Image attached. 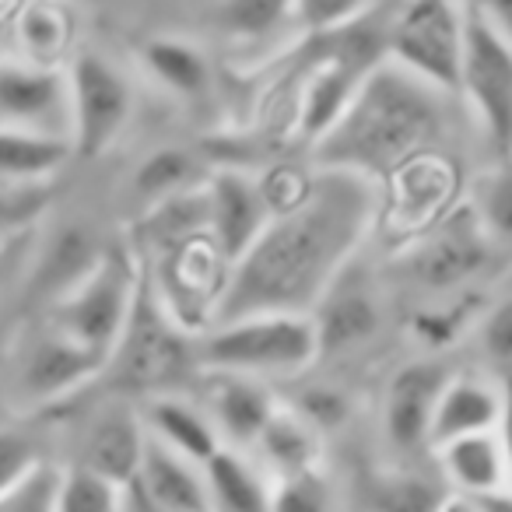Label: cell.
Here are the masks:
<instances>
[{
    "label": "cell",
    "mask_w": 512,
    "mask_h": 512,
    "mask_svg": "<svg viewBox=\"0 0 512 512\" xmlns=\"http://www.w3.org/2000/svg\"><path fill=\"white\" fill-rule=\"evenodd\" d=\"M144 439H148V432H144L141 411H134L123 400L120 404H106L88 421L78 467H88L99 477H106V481L130 488L144 453Z\"/></svg>",
    "instance_id": "cell-20"
},
{
    "label": "cell",
    "mask_w": 512,
    "mask_h": 512,
    "mask_svg": "<svg viewBox=\"0 0 512 512\" xmlns=\"http://www.w3.org/2000/svg\"><path fill=\"white\" fill-rule=\"evenodd\" d=\"M99 239H92V232L81 225H67L46 242L43 256L36 267V288L43 295V302L60 299L64 292H71L81 278L95 267V260L102 256Z\"/></svg>",
    "instance_id": "cell-27"
},
{
    "label": "cell",
    "mask_w": 512,
    "mask_h": 512,
    "mask_svg": "<svg viewBox=\"0 0 512 512\" xmlns=\"http://www.w3.org/2000/svg\"><path fill=\"white\" fill-rule=\"evenodd\" d=\"M439 467L456 495L488 498L509 491V442L505 432H474L435 446Z\"/></svg>",
    "instance_id": "cell-22"
},
{
    "label": "cell",
    "mask_w": 512,
    "mask_h": 512,
    "mask_svg": "<svg viewBox=\"0 0 512 512\" xmlns=\"http://www.w3.org/2000/svg\"><path fill=\"white\" fill-rule=\"evenodd\" d=\"M137 267L162 313L186 337H200L211 327L232 274V260L221 253L211 232H197L148 256H137Z\"/></svg>",
    "instance_id": "cell-5"
},
{
    "label": "cell",
    "mask_w": 512,
    "mask_h": 512,
    "mask_svg": "<svg viewBox=\"0 0 512 512\" xmlns=\"http://www.w3.org/2000/svg\"><path fill=\"white\" fill-rule=\"evenodd\" d=\"M67 78V141L81 158H99L127 130L134 113V88L127 74L102 53H74L64 64Z\"/></svg>",
    "instance_id": "cell-9"
},
{
    "label": "cell",
    "mask_w": 512,
    "mask_h": 512,
    "mask_svg": "<svg viewBox=\"0 0 512 512\" xmlns=\"http://www.w3.org/2000/svg\"><path fill=\"white\" fill-rule=\"evenodd\" d=\"M141 64L165 92L179 95V99H200L211 88V60L204 57L200 46L186 43V39H148L141 50Z\"/></svg>",
    "instance_id": "cell-28"
},
{
    "label": "cell",
    "mask_w": 512,
    "mask_h": 512,
    "mask_svg": "<svg viewBox=\"0 0 512 512\" xmlns=\"http://www.w3.org/2000/svg\"><path fill=\"white\" fill-rule=\"evenodd\" d=\"M456 95L470 106L474 120L481 123L484 137L498 151L509 148L512 134V43L509 29L495 25L488 15L467 4L463 25V57Z\"/></svg>",
    "instance_id": "cell-10"
},
{
    "label": "cell",
    "mask_w": 512,
    "mask_h": 512,
    "mask_svg": "<svg viewBox=\"0 0 512 512\" xmlns=\"http://www.w3.org/2000/svg\"><path fill=\"white\" fill-rule=\"evenodd\" d=\"M320 39L327 43V53L316 57L299 78V95L292 106V130L309 144L327 134L330 123L348 106L362 74L379 60L358 39H348V43H330V36Z\"/></svg>",
    "instance_id": "cell-12"
},
{
    "label": "cell",
    "mask_w": 512,
    "mask_h": 512,
    "mask_svg": "<svg viewBox=\"0 0 512 512\" xmlns=\"http://www.w3.org/2000/svg\"><path fill=\"white\" fill-rule=\"evenodd\" d=\"M123 505H127V488L78 463L67 470L60 467L53 512H123Z\"/></svg>",
    "instance_id": "cell-32"
},
{
    "label": "cell",
    "mask_w": 512,
    "mask_h": 512,
    "mask_svg": "<svg viewBox=\"0 0 512 512\" xmlns=\"http://www.w3.org/2000/svg\"><path fill=\"white\" fill-rule=\"evenodd\" d=\"M4 239H8V228L0 225V246H4Z\"/></svg>",
    "instance_id": "cell-42"
},
{
    "label": "cell",
    "mask_w": 512,
    "mask_h": 512,
    "mask_svg": "<svg viewBox=\"0 0 512 512\" xmlns=\"http://www.w3.org/2000/svg\"><path fill=\"white\" fill-rule=\"evenodd\" d=\"M60 467L43 460L29 477L0 491V512H53V495H57Z\"/></svg>",
    "instance_id": "cell-38"
},
{
    "label": "cell",
    "mask_w": 512,
    "mask_h": 512,
    "mask_svg": "<svg viewBox=\"0 0 512 512\" xmlns=\"http://www.w3.org/2000/svg\"><path fill=\"white\" fill-rule=\"evenodd\" d=\"M43 463L36 439L18 428H0V491H8Z\"/></svg>",
    "instance_id": "cell-39"
},
{
    "label": "cell",
    "mask_w": 512,
    "mask_h": 512,
    "mask_svg": "<svg viewBox=\"0 0 512 512\" xmlns=\"http://www.w3.org/2000/svg\"><path fill=\"white\" fill-rule=\"evenodd\" d=\"M292 22V0H221L218 25L232 39H264Z\"/></svg>",
    "instance_id": "cell-34"
},
{
    "label": "cell",
    "mask_w": 512,
    "mask_h": 512,
    "mask_svg": "<svg viewBox=\"0 0 512 512\" xmlns=\"http://www.w3.org/2000/svg\"><path fill=\"white\" fill-rule=\"evenodd\" d=\"M137 281H141L137 256L127 246H106L92 271L71 292L46 302L39 320L57 330L64 341H71L74 348L102 362V369H109V358H113L123 323L134 306Z\"/></svg>",
    "instance_id": "cell-4"
},
{
    "label": "cell",
    "mask_w": 512,
    "mask_h": 512,
    "mask_svg": "<svg viewBox=\"0 0 512 512\" xmlns=\"http://www.w3.org/2000/svg\"><path fill=\"white\" fill-rule=\"evenodd\" d=\"M505 428V390L491 376H446L428 421V446Z\"/></svg>",
    "instance_id": "cell-18"
},
{
    "label": "cell",
    "mask_w": 512,
    "mask_h": 512,
    "mask_svg": "<svg viewBox=\"0 0 512 512\" xmlns=\"http://www.w3.org/2000/svg\"><path fill=\"white\" fill-rule=\"evenodd\" d=\"M481 355L488 362V376L502 383L509 376V362H512V306L509 299H498L495 306H488V313L481 316Z\"/></svg>",
    "instance_id": "cell-37"
},
{
    "label": "cell",
    "mask_w": 512,
    "mask_h": 512,
    "mask_svg": "<svg viewBox=\"0 0 512 512\" xmlns=\"http://www.w3.org/2000/svg\"><path fill=\"white\" fill-rule=\"evenodd\" d=\"M320 362L316 327L302 313H246L193 337V369L228 376H299Z\"/></svg>",
    "instance_id": "cell-3"
},
{
    "label": "cell",
    "mask_w": 512,
    "mask_h": 512,
    "mask_svg": "<svg viewBox=\"0 0 512 512\" xmlns=\"http://www.w3.org/2000/svg\"><path fill=\"white\" fill-rule=\"evenodd\" d=\"M467 4L407 0L383 36V57L442 95H456Z\"/></svg>",
    "instance_id": "cell-6"
},
{
    "label": "cell",
    "mask_w": 512,
    "mask_h": 512,
    "mask_svg": "<svg viewBox=\"0 0 512 512\" xmlns=\"http://www.w3.org/2000/svg\"><path fill=\"white\" fill-rule=\"evenodd\" d=\"M379 207H376V228L397 246H407L439 225L456 204H460V169L456 162L439 148H428L421 155L407 158L404 165L379 179Z\"/></svg>",
    "instance_id": "cell-8"
},
{
    "label": "cell",
    "mask_w": 512,
    "mask_h": 512,
    "mask_svg": "<svg viewBox=\"0 0 512 512\" xmlns=\"http://www.w3.org/2000/svg\"><path fill=\"white\" fill-rule=\"evenodd\" d=\"M109 369L116 372V383L137 393H169L193 369V337H186L155 295L148 292L144 278L137 281V295L130 316L123 323V334L109 358ZM106 369V372H109Z\"/></svg>",
    "instance_id": "cell-7"
},
{
    "label": "cell",
    "mask_w": 512,
    "mask_h": 512,
    "mask_svg": "<svg viewBox=\"0 0 512 512\" xmlns=\"http://www.w3.org/2000/svg\"><path fill=\"white\" fill-rule=\"evenodd\" d=\"M204 491L207 512H267L271 509V484L267 474L249 449L218 446L204 463Z\"/></svg>",
    "instance_id": "cell-23"
},
{
    "label": "cell",
    "mask_w": 512,
    "mask_h": 512,
    "mask_svg": "<svg viewBox=\"0 0 512 512\" xmlns=\"http://www.w3.org/2000/svg\"><path fill=\"white\" fill-rule=\"evenodd\" d=\"M446 95L379 57L351 92L330 130L313 141L316 169H341L379 183L397 165L435 148Z\"/></svg>",
    "instance_id": "cell-2"
},
{
    "label": "cell",
    "mask_w": 512,
    "mask_h": 512,
    "mask_svg": "<svg viewBox=\"0 0 512 512\" xmlns=\"http://www.w3.org/2000/svg\"><path fill=\"white\" fill-rule=\"evenodd\" d=\"M446 372L435 362H411L397 369L383 397V435L393 449L411 453L418 446H428V421L439 397Z\"/></svg>",
    "instance_id": "cell-21"
},
{
    "label": "cell",
    "mask_w": 512,
    "mask_h": 512,
    "mask_svg": "<svg viewBox=\"0 0 512 512\" xmlns=\"http://www.w3.org/2000/svg\"><path fill=\"white\" fill-rule=\"evenodd\" d=\"M130 495L148 512H207L200 463L186 460L151 435L144 439V453L134 481H130Z\"/></svg>",
    "instance_id": "cell-17"
},
{
    "label": "cell",
    "mask_w": 512,
    "mask_h": 512,
    "mask_svg": "<svg viewBox=\"0 0 512 512\" xmlns=\"http://www.w3.org/2000/svg\"><path fill=\"white\" fill-rule=\"evenodd\" d=\"M379 186L341 169H313L309 193L295 207L271 214L264 232L232 264L221 320L246 313L309 316L337 274L376 232ZM211 323V327H214Z\"/></svg>",
    "instance_id": "cell-1"
},
{
    "label": "cell",
    "mask_w": 512,
    "mask_h": 512,
    "mask_svg": "<svg viewBox=\"0 0 512 512\" xmlns=\"http://www.w3.org/2000/svg\"><path fill=\"white\" fill-rule=\"evenodd\" d=\"M330 481L323 470H299V474L274 477L271 484V509L267 512H330Z\"/></svg>",
    "instance_id": "cell-35"
},
{
    "label": "cell",
    "mask_w": 512,
    "mask_h": 512,
    "mask_svg": "<svg viewBox=\"0 0 512 512\" xmlns=\"http://www.w3.org/2000/svg\"><path fill=\"white\" fill-rule=\"evenodd\" d=\"M71 155L74 151L67 137L0 127V186L22 190V186L46 183L71 162Z\"/></svg>",
    "instance_id": "cell-26"
},
{
    "label": "cell",
    "mask_w": 512,
    "mask_h": 512,
    "mask_svg": "<svg viewBox=\"0 0 512 512\" xmlns=\"http://www.w3.org/2000/svg\"><path fill=\"white\" fill-rule=\"evenodd\" d=\"M144 512H148V509H144Z\"/></svg>",
    "instance_id": "cell-43"
},
{
    "label": "cell",
    "mask_w": 512,
    "mask_h": 512,
    "mask_svg": "<svg viewBox=\"0 0 512 512\" xmlns=\"http://www.w3.org/2000/svg\"><path fill=\"white\" fill-rule=\"evenodd\" d=\"M102 369L92 355L74 348L71 341L50 330L43 320L25 334L22 351L15 362V397L29 407L57 404V400L71 397L85 383H92Z\"/></svg>",
    "instance_id": "cell-13"
},
{
    "label": "cell",
    "mask_w": 512,
    "mask_h": 512,
    "mask_svg": "<svg viewBox=\"0 0 512 512\" xmlns=\"http://www.w3.org/2000/svg\"><path fill=\"white\" fill-rule=\"evenodd\" d=\"M292 407L309 421V425L320 428L323 435L334 432L344 418H351V397L341 390H334V386H313V390L302 393Z\"/></svg>",
    "instance_id": "cell-40"
},
{
    "label": "cell",
    "mask_w": 512,
    "mask_h": 512,
    "mask_svg": "<svg viewBox=\"0 0 512 512\" xmlns=\"http://www.w3.org/2000/svg\"><path fill=\"white\" fill-rule=\"evenodd\" d=\"M369 8V0H292V22L309 36L351 29Z\"/></svg>",
    "instance_id": "cell-36"
},
{
    "label": "cell",
    "mask_w": 512,
    "mask_h": 512,
    "mask_svg": "<svg viewBox=\"0 0 512 512\" xmlns=\"http://www.w3.org/2000/svg\"><path fill=\"white\" fill-rule=\"evenodd\" d=\"M144 432L151 439H158L162 446L176 449L179 456L193 463H204L214 449L221 446L218 432H214L211 418H207L204 404L190 397H179V393H155L148 400V407L141 411Z\"/></svg>",
    "instance_id": "cell-25"
},
{
    "label": "cell",
    "mask_w": 512,
    "mask_h": 512,
    "mask_svg": "<svg viewBox=\"0 0 512 512\" xmlns=\"http://www.w3.org/2000/svg\"><path fill=\"white\" fill-rule=\"evenodd\" d=\"M249 453L271 477L316 470L323 463V432L309 425L292 404H278L267 425L260 428L256 442L249 446Z\"/></svg>",
    "instance_id": "cell-24"
},
{
    "label": "cell",
    "mask_w": 512,
    "mask_h": 512,
    "mask_svg": "<svg viewBox=\"0 0 512 512\" xmlns=\"http://www.w3.org/2000/svg\"><path fill=\"white\" fill-rule=\"evenodd\" d=\"M200 186H204L207 200V232L235 264L249 249V242L271 221V207L260 190V179H256V172L225 165V169H214L211 176H204Z\"/></svg>",
    "instance_id": "cell-15"
},
{
    "label": "cell",
    "mask_w": 512,
    "mask_h": 512,
    "mask_svg": "<svg viewBox=\"0 0 512 512\" xmlns=\"http://www.w3.org/2000/svg\"><path fill=\"white\" fill-rule=\"evenodd\" d=\"M439 512H484V505L477 502V498H470V495H442V505H439Z\"/></svg>",
    "instance_id": "cell-41"
},
{
    "label": "cell",
    "mask_w": 512,
    "mask_h": 512,
    "mask_svg": "<svg viewBox=\"0 0 512 512\" xmlns=\"http://www.w3.org/2000/svg\"><path fill=\"white\" fill-rule=\"evenodd\" d=\"M204 376V411L218 432L221 446L249 449L281 400L274 397V390L264 379L228 376V372H204Z\"/></svg>",
    "instance_id": "cell-19"
},
{
    "label": "cell",
    "mask_w": 512,
    "mask_h": 512,
    "mask_svg": "<svg viewBox=\"0 0 512 512\" xmlns=\"http://www.w3.org/2000/svg\"><path fill=\"white\" fill-rule=\"evenodd\" d=\"M442 491L425 477L407 470H386L372 477L369 509L372 512H439Z\"/></svg>",
    "instance_id": "cell-33"
},
{
    "label": "cell",
    "mask_w": 512,
    "mask_h": 512,
    "mask_svg": "<svg viewBox=\"0 0 512 512\" xmlns=\"http://www.w3.org/2000/svg\"><path fill=\"white\" fill-rule=\"evenodd\" d=\"M0 127L67 137L64 67H43L25 57H0Z\"/></svg>",
    "instance_id": "cell-14"
},
{
    "label": "cell",
    "mask_w": 512,
    "mask_h": 512,
    "mask_svg": "<svg viewBox=\"0 0 512 512\" xmlns=\"http://www.w3.org/2000/svg\"><path fill=\"white\" fill-rule=\"evenodd\" d=\"M463 207L470 211V218L477 221L484 235L498 246H505L512 235V183H509V169L498 165L477 176V183L470 186Z\"/></svg>",
    "instance_id": "cell-31"
},
{
    "label": "cell",
    "mask_w": 512,
    "mask_h": 512,
    "mask_svg": "<svg viewBox=\"0 0 512 512\" xmlns=\"http://www.w3.org/2000/svg\"><path fill=\"white\" fill-rule=\"evenodd\" d=\"M18 57L43 67H64L71 50V15L50 0H36L18 18Z\"/></svg>",
    "instance_id": "cell-30"
},
{
    "label": "cell",
    "mask_w": 512,
    "mask_h": 512,
    "mask_svg": "<svg viewBox=\"0 0 512 512\" xmlns=\"http://www.w3.org/2000/svg\"><path fill=\"white\" fill-rule=\"evenodd\" d=\"M200 179H204L200 162L186 148H155L134 169L130 190H134L137 204L151 207V204H158V200L190 190V186H197Z\"/></svg>",
    "instance_id": "cell-29"
},
{
    "label": "cell",
    "mask_w": 512,
    "mask_h": 512,
    "mask_svg": "<svg viewBox=\"0 0 512 512\" xmlns=\"http://www.w3.org/2000/svg\"><path fill=\"white\" fill-rule=\"evenodd\" d=\"M498 253V242L477 228L463 200L428 232L400 246V267L407 278L418 281L428 292H453L463 288L470 278L491 264V256Z\"/></svg>",
    "instance_id": "cell-11"
},
{
    "label": "cell",
    "mask_w": 512,
    "mask_h": 512,
    "mask_svg": "<svg viewBox=\"0 0 512 512\" xmlns=\"http://www.w3.org/2000/svg\"><path fill=\"white\" fill-rule=\"evenodd\" d=\"M316 327V344L323 355H344L369 344L383 327V302L372 285L348 278V267L337 274L334 285L323 292L316 309L309 313Z\"/></svg>",
    "instance_id": "cell-16"
}]
</instances>
